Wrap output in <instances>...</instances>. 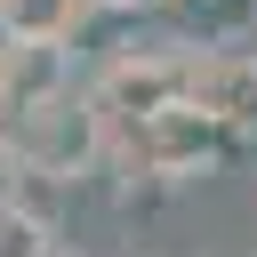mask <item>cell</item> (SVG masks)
<instances>
[{"label": "cell", "mask_w": 257, "mask_h": 257, "mask_svg": "<svg viewBox=\"0 0 257 257\" xmlns=\"http://www.w3.org/2000/svg\"><path fill=\"white\" fill-rule=\"evenodd\" d=\"M96 8H177V0H96Z\"/></svg>", "instance_id": "cell-12"}, {"label": "cell", "mask_w": 257, "mask_h": 257, "mask_svg": "<svg viewBox=\"0 0 257 257\" xmlns=\"http://www.w3.org/2000/svg\"><path fill=\"white\" fill-rule=\"evenodd\" d=\"M193 48H241L257 40V0H177Z\"/></svg>", "instance_id": "cell-6"}, {"label": "cell", "mask_w": 257, "mask_h": 257, "mask_svg": "<svg viewBox=\"0 0 257 257\" xmlns=\"http://www.w3.org/2000/svg\"><path fill=\"white\" fill-rule=\"evenodd\" d=\"M233 145H241V137H233L225 120H209L201 104H169L161 120H145V128L128 137V161H145V169L169 177V185H193V177L225 169Z\"/></svg>", "instance_id": "cell-3"}, {"label": "cell", "mask_w": 257, "mask_h": 257, "mask_svg": "<svg viewBox=\"0 0 257 257\" xmlns=\"http://www.w3.org/2000/svg\"><path fill=\"white\" fill-rule=\"evenodd\" d=\"M169 193H177V185H169V177H153V169H145V161H128V177H120V185H112V201H120V209H128V217H145V209H161V201H169Z\"/></svg>", "instance_id": "cell-9"}, {"label": "cell", "mask_w": 257, "mask_h": 257, "mask_svg": "<svg viewBox=\"0 0 257 257\" xmlns=\"http://www.w3.org/2000/svg\"><path fill=\"white\" fill-rule=\"evenodd\" d=\"M8 145H16V161H24V169L80 185V177H96V161L112 153V120H104V104H96V96H80V88H72V96H56V104H40V112L8 120Z\"/></svg>", "instance_id": "cell-1"}, {"label": "cell", "mask_w": 257, "mask_h": 257, "mask_svg": "<svg viewBox=\"0 0 257 257\" xmlns=\"http://www.w3.org/2000/svg\"><path fill=\"white\" fill-rule=\"evenodd\" d=\"M48 249H56V233H40L32 217L0 209V257H48Z\"/></svg>", "instance_id": "cell-10"}, {"label": "cell", "mask_w": 257, "mask_h": 257, "mask_svg": "<svg viewBox=\"0 0 257 257\" xmlns=\"http://www.w3.org/2000/svg\"><path fill=\"white\" fill-rule=\"evenodd\" d=\"M48 257H88V249H72V241H56V249H48Z\"/></svg>", "instance_id": "cell-13"}, {"label": "cell", "mask_w": 257, "mask_h": 257, "mask_svg": "<svg viewBox=\"0 0 257 257\" xmlns=\"http://www.w3.org/2000/svg\"><path fill=\"white\" fill-rule=\"evenodd\" d=\"M8 209L32 217L40 233H64V217H72V185H64V177H40V169L16 161V177H8Z\"/></svg>", "instance_id": "cell-8"}, {"label": "cell", "mask_w": 257, "mask_h": 257, "mask_svg": "<svg viewBox=\"0 0 257 257\" xmlns=\"http://www.w3.org/2000/svg\"><path fill=\"white\" fill-rule=\"evenodd\" d=\"M185 104H201V112L225 120L233 137L257 128V48H193Z\"/></svg>", "instance_id": "cell-5"}, {"label": "cell", "mask_w": 257, "mask_h": 257, "mask_svg": "<svg viewBox=\"0 0 257 257\" xmlns=\"http://www.w3.org/2000/svg\"><path fill=\"white\" fill-rule=\"evenodd\" d=\"M193 80V40H153V48H120L96 80V104L112 120V137H137L145 120H161L169 104H185Z\"/></svg>", "instance_id": "cell-2"}, {"label": "cell", "mask_w": 257, "mask_h": 257, "mask_svg": "<svg viewBox=\"0 0 257 257\" xmlns=\"http://www.w3.org/2000/svg\"><path fill=\"white\" fill-rule=\"evenodd\" d=\"M8 177H16V145H8V120H0V209H8Z\"/></svg>", "instance_id": "cell-11"}, {"label": "cell", "mask_w": 257, "mask_h": 257, "mask_svg": "<svg viewBox=\"0 0 257 257\" xmlns=\"http://www.w3.org/2000/svg\"><path fill=\"white\" fill-rule=\"evenodd\" d=\"M96 0H0V32L8 40H72V24Z\"/></svg>", "instance_id": "cell-7"}, {"label": "cell", "mask_w": 257, "mask_h": 257, "mask_svg": "<svg viewBox=\"0 0 257 257\" xmlns=\"http://www.w3.org/2000/svg\"><path fill=\"white\" fill-rule=\"evenodd\" d=\"M72 96V40H8L0 48V120Z\"/></svg>", "instance_id": "cell-4"}]
</instances>
